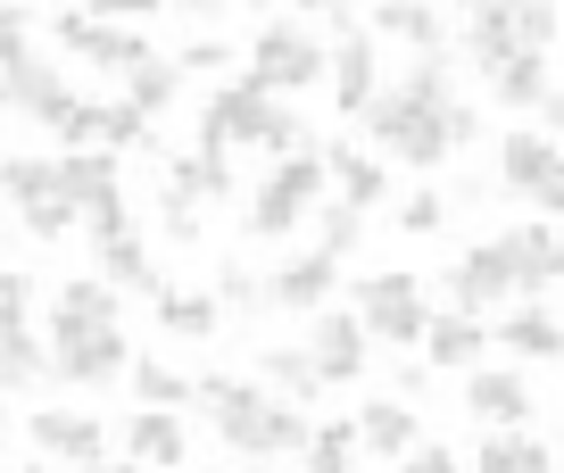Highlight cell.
<instances>
[{
    "label": "cell",
    "mask_w": 564,
    "mask_h": 473,
    "mask_svg": "<svg viewBox=\"0 0 564 473\" xmlns=\"http://www.w3.org/2000/svg\"><path fill=\"white\" fill-rule=\"evenodd\" d=\"M117 308H124V291H117V282H100V275H75V282H58V299H51V333L117 324Z\"/></svg>",
    "instance_id": "27"
},
{
    "label": "cell",
    "mask_w": 564,
    "mask_h": 473,
    "mask_svg": "<svg viewBox=\"0 0 564 473\" xmlns=\"http://www.w3.org/2000/svg\"><path fill=\"white\" fill-rule=\"evenodd\" d=\"M498 200V175H465L457 192H448V208H490Z\"/></svg>",
    "instance_id": "51"
},
{
    "label": "cell",
    "mask_w": 564,
    "mask_h": 473,
    "mask_svg": "<svg viewBox=\"0 0 564 473\" xmlns=\"http://www.w3.org/2000/svg\"><path fill=\"white\" fill-rule=\"evenodd\" d=\"M51 42H58V51H75L84 67L117 75V84H124L133 67H150V58H159L141 25H108V18H91V9H58V18H51Z\"/></svg>",
    "instance_id": "8"
},
{
    "label": "cell",
    "mask_w": 564,
    "mask_h": 473,
    "mask_svg": "<svg viewBox=\"0 0 564 473\" xmlns=\"http://www.w3.org/2000/svg\"><path fill=\"white\" fill-rule=\"evenodd\" d=\"M91 473H150V465H133V456H100Z\"/></svg>",
    "instance_id": "55"
},
{
    "label": "cell",
    "mask_w": 564,
    "mask_h": 473,
    "mask_svg": "<svg viewBox=\"0 0 564 473\" xmlns=\"http://www.w3.org/2000/svg\"><path fill=\"white\" fill-rule=\"evenodd\" d=\"M556 166H564V141H547L540 125H507V133H498V166H490V175H498L507 200H531Z\"/></svg>",
    "instance_id": "14"
},
{
    "label": "cell",
    "mask_w": 564,
    "mask_h": 473,
    "mask_svg": "<svg viewBox=\"0 0 564 473\" xmlns=\"http://www.w3.org/2000/svg\"><path fill=\"white\" fill-rule=\"evenodd\" d=\"M324 150H291V158H274L258 175V192L241 200V225H249V241H291V233H307V216H316V200H324Z\"/></svg>",
    "instance_id": "2"
},
{
    "label": "cell",
    "mask_w": 564,
    "mask_h": 473,
    "mask_svg": "<svg viewBox=\"0 0 564 473\" xmlns=\"http://www.w3.org/2000/svg\"><path fill=\"white\" fill-rule=\"evenodd\" d=\"M307 432H316V416H307V407H291V399H265L258 440H249V465H282V456H300V449H307Z\"/></svg>",
    "instance_id": "31"
},
{
    "label": "cell",
    "mask_w": 564,
    "mask_h": 473,
    "mask_svg": "<svg viewBox=\"0 0 564 473\" xmlns=\"http://www.w3.org/2000/svg\"><path fill=\"white\" fill-rule=\"evenodd\" d=\"M42 341H51V383H67V390H108L133 374L124 324H84V333H42Z\"/></svg>",
    "instance_id": "6"
},
{
    "label": "cell",
    "mask_w": 564,
    "mask_h": 473,
    "mask_svg": "<svg viewBox=\"0 0 564 473\" xmlns=\"http://www.w3.org/2000/svg\"><path fill=\"white\" fill-rule=\"evenodd\" d=\"M547 84H556V75H547V51H514L507 67L490 75V108H507V117H531V108L547 100Z\"/></svg>",
    "instance_id": "30"
},
{
    "label": "cell",
    "mask_w": 564,
    "mask_h": 473,
    "mask_svg": "<svg viewBox=\"0 0 564 473\" xmlns=\"http://www.w3.org/2000/svg\"><path fill=\"white\" fill-rule=\"evenodd\" d=\"M531 208H540V216H547V225H564V166H556V175H547V183H540V192H531Z\"/></svg>",
    "instance_id": "53"
},
{
    "label": "cell",
    "mask_w": 564,
    "mask_h": 473,
    "mask_svg": "<svg viewBox=\"0 0 564 473\" xmlns=\"http://www.w3.org/2000/svg\"><path fill=\"white\" fill-rule=\"evenodd\" d=\"M25 216V233H34V241H67L75 225H84V208H75L67 192H51V200H34V208H18Z\"/></svg>",
    "instance_id": "42"
},
{
    "label": "cell",
    "mask_w": 564,
    "mask_h": 473,
    "mask_svg": "<svg viewBox=\"0 0 564 473\" xmlns=\"http://www.w3.org/2000/svg\"><path fill=\"white\" fill-rule=\"evenodd\" d=\"M216 299H225V315H265V275L249 258H225L216 266V282H208Z\"/></svg>",
    "instance_id": "39"
},
{
    "label": "cell",
    "mask_w": 564,
    "mask_h": 473,
    "mask_svg": "<svg viewBox=\"0 0 564 473\" xmlns=\"http://www.w3.org/2000/svg\"><path fill=\"white\" fill-rule=\"evenodd\" d=\"M481 133H490V117H481L474 100H448V150H474Z\"/></svg>",
    "instance_id": "49"
},
{
    "label": "cell",
    "mask_w": 564,
    "mask_h": 473,
    "mask_svg": "<svg viewBox=\"0 0 564 473\" xmlns=\"http://www.w3.org/2000/svg\"><path fill=\"white\" fill-rule=\"evenodd\" d=\"M25 440H34L42 456H51L58 473H91L108 456V423L100 416H84V407H34V423H25Z\"/></svg>",
    "instance_id": "10"
},
{
    "label": "cell",
    "mask_w": 564,
    "mask_h": 473,
    "mask_svg": "<svg viewBox=\"0 0 564 473\" xmlns=\"http://www.w3.org/2000/svg\"><path fill=\"white\" fill-rule=\"evenodd\" d=\"M357 125H366V141H373L382 158H399V166H415V175H432V166H448V158H457V150H448V108L415 100L406 84H382Z\"/></svg>",
    "instance_id": "1"
},
{
    "label": "cell",
    "mask_w": 564,
    "mask_h": 473,
    "mask_svg": "<svg viewBox=\"0 0 564 473\" xmlns=\"http://www.w3.org/2000/svg\"><path fill=\"white\" fill-rule=\"evenodd\" d=\"M531 125H540L547 141H564V84H547V100L531 108Z\"/></svg>",
    "instance_id": "52"
},
{
    "label": "cell",
    "mask_w": 564,
    "mask_h": 473,
    "mask_svg": "<svg viewBox=\"0 0 564 473\" xmlns=\"http://www.w3.org/2000/svg\"><path fill=\"white\" fill-rule=\"evenodd\" d=\"M307 357H316L324 390H357L373 374V333L357 308H316L307 315Z\"/></svg>",
    "instance_id": "9"
},
{
    "label": "cell",
    "mask_w": 564,
    "mask_h": 473,
    "mask_svg": "<svg viewBox=\"0 0 564 473\" xmlns=\"http://www.w3.org/2000/svg\"><path fill=\"white\" fill-rule=\"evenodd\" d=\"M333 291H340V258L333 249H291V258L265 275V308H282V315H316V308H333Z\"/></svg>",
    "instance_id": "12"
},
{
    "label": "cell",
    "mask_w": 564,
    "mask_h": 473,
    "mask_svg": "<svg viewBox=\"0 0 564 473\" xmlns=\"http://www.w3.org/2000/svg\"><path fill=\"white\" fill-rule=\"evenodd\" d=\"M159 241L199 249V208H183V200H166V192H159Z\"/></svg>",
    "instance_id": "45"
},
{
    "label": "cell",
    "mask_w": 564,
    "mask_h": 473,
    "mask_svg": "<svg viewBox=\"0 0 564 473\" xmlns=\"http://www.w3.org/2000/svg\"><path fill=\"white\" fill-rule=\"evenodd\" d=\"M357 416L349 423H316V432H307V449H300V465L307 473H357Z\"/></svg>",
    "instance_id": "37"
},
{
    "label": "cell",
    "mask_w": 564,
    "mask_h": 473,
    "mask_svg": "<svg viewBox=\"0 0 564 473\" xmlns=\"http://www.w3.org/2000/svg\"><path fill=\"white\" fill-rule=\"evenodd\" d=\"M423 357L441 374H474L490 357V315H465V308H432V333H423Z\"/></svg>",
    "instance_id": "23"
},
{
    "label": "cell",
    "mask_w": 564,
    "mask_h": 473,
    "mask_svg": "<svg viewBox=\"0 0 564 473\" xmlns=\"http://www.w3.org/2000/svg\"><path fill=\"white\" fill-rule=\"evenodd\" d=\"M91 258H100V282H117V291H159V258H150L141 225L91 233Z\"/></svg>",
    "instance_id": "26"
},
{
    "label": "cell",
    "mask_w": 564,
    "mask_h": 473,
    "mask_svg": "<svg viewBox=\"0 0 564 473\" xmlns=\"http://www.w3.org/2000/svg\"><path fill=\"white\" fill-rule=\"evenodd\" d=\"M291 9H300V18H324V9H340V0H291Z\"/></svg>",
    "instance_id": "56"
},
{
    "label": "cell",
    "mask_w": 564,
    "mask_h": 473,
    "mask_svg": "<svg viewBox=\"0 0 564 473\" xmlns=\"http://www.w3.org/2000/svg\"><path fill=\"white\" fill-rule=\"evenodd\" d=\"M324 92H333L340 117H366L373 92H382V42L366 34V25H349V34H333V67H324Z\"/></svg>",
    "instance_id": "11"
},
{
    "label": "cell",
    "mask_w": 564,
    "mask_h": 473,
    "mask_svg": "<svg viewBox=\"0 0 564 473\" xmlns=\"http://www.w3.org/2000/svg\"><path fill=\"white\" fill-rule=\"evenodd\" d=\"M51 92H58V67H51L42 51H25L18 67H0V108H25V117H34Z\"/></svg>",
    "instance_id": "35"
},
{
    "label": "cell",
    "mask_w": 564,
    "mask_h": 473,
    "mask_svg": "<svg viewBox=\"0 0 564 473\" xmlns=\"http://www.w3.org/2000/svg\"><path fill=\"white\" fill-rule=\"evenodd\" d=\"M175 9H183V18H192V25H216V18H225V9H232V0H175Z\"/></svg>",
    "instance_id": "54"
},
{
    "label": "cell",
    "mask_w": 564,
    "mask_h": 473,
    "mask_svg": "<svg viewBox=\"0 0 564 473\" xmlns=\"http://www.w3.org/2000/svg\"><path fill=\"white\" fill-rule=\"evenodd\" d=\"M531 374H514V366H490V357H481L474 374H465V416L481 423V432H523L531 423Z\"/></svg>",
    "instance_id": "13"
},
{
    "label": "cell",
    "mask_w": 564,
    "mask_h": 473,
    "mask_svg": "<svg viewBox=\"0 0 564 473\" xmlns=\"http://www.w3.org/2000/svg\"><path fill=\"white\" fill-rule=\"evenodd\" d=\"M241 473H274V465H241Z\"/></svg>",
    "instance_id": "59"
},
{
    "label": "cell",
    "mask_w": 564,
    "mask_h": 473,
    "mask_svg": "<svg viewBox=\"0 0 564 473\" xmlns=\"http://www.w3.org/2000/svg\"><path fill=\"white\" fill-rule=\"evenodd\" d=\"M124 390H133V407H192L199 374L166 366V357H133V374H124Z\"/></svg>",
    "instance_id": "33"
},
{
    "label": "cell",
    "mask_w": 564,
    "mask_h": 473,
    "mask_svg": "<svg viewBox=\"0 0 564 473\" xmlns=\"http://www.w3.org/2000/svg\"><path fill=\"white\" fill-rule=\"evenodd\" d=\"M258 374H265V390H274V399H291V407H316V390H324L307 341H274V350H258Z\"/></svg>",
    "instance_id": "29"
},
{
    "label": "cell",
    "mask_w": 564,
    "mask_h": 473,
    "mask_svg": "<svg viewBox=\"0 0 564 473\" xmlns=\"http://www.w3.org/2000/svg\"><path fill=\"white\" fill-rule=\"evenodd\" d=\"M349 308L366 315V333L382 341V350H423V333H432V308H423L415 275H366L349 291Z\"/></svg>",
    "instance_id": "7"
},
{
    "label": "cell",
    "mask_w": 564,
    "mask_h": 473,
    "mask_svg": "<svg viewBox=\"0 0 564 473\" xmlns=\"http://www.w3.org/2000/svg\"><path fill=\"white\" fill-rule=\"evenodd\" d=\"M150 315H159V333H175V341H216L225 333V299L183 291V282H159V291H150Z\"/></svg>",
    "instance_id": "24"
},
{
    "label": "cell",
    "mask_w": 564,
    "mask_h": 473,
    "mask_svg": "<svg viewBox=\"0 0 564 473\" xmlns=\"http://www.w3.org/2000/svg\"><path fill=\"white\" fill-rule=\"evenodd\" d=\"M9 473H58V465H51V456H34V465H9Z\"/></svg>",
    "instance_id": "57"
},
{
    "label": "cell",
    "mask_w": 564,
    "mask_h": 473,
    "mask_svg": "<svg viewBox=\"0 0 564 473\" xmlns=\"http://www.w3.org/2000/svg\"><path fill=\"white\" fill-rule=\"evenodd\" d=\"M34 9H25V0H0V67H18L25 51H34Z\"/></svg>",
    "instance_id": "44"
},
{
    "label": "cell",
    "mask_w": 564,
    "mask_h": 473,
    "mask_svg": "<svg viewBox=\"0 0 564 473\" xmlns=\"http://www.w3.org/2000/svg\"><path fill=\"white\" fill-rule=\"evenodd\" d=\"M514 34H523V51H556L564 9H556V0H514Z\"/></svg>",
    "instance_id": "43"
},
{
    "label": "cell",
    "mask_w": 564,
    "mask_h": 473,
    "mask_svg": "<svg viewBox=\"0 0 564 473\" xmlns=\"http://www.w3.org/2000/svg\"><path fill=\"white\" fill-rule=\"evenodd\" d=\"M556 416H564V407H556Z\"/></svg>",
    "instance_id": "61"
},
{
    "label": "cell",
    "mask_w": 564,
    "mask_h": 473,
    "mask_svg": "<svg viewBox=\"0 0 564 473\" xmlns=\"http://www.w3.org/2000/svg\"><path fill=\"white\" fill-rule=\"evenodd\" d=\"M124 456L150 465V473H183V465H192L183 407H133V416H124Z\"/></svg>",
    "instance_id": "17"
},
{
    "label": "cell",
    "mask_w": 564,
    "mask_h": 473,
    "mask_svg": "<svg viewBox=\"0 0 564 473\" xmlns=\"http://www.w3.org/2000/svg\"><path fill=\"white\" fill-rule=\"evenodd\" d=\"M324 175H333V200H349V208H399V192H390L382 175V150L373 141H324Z\"/></svg>",
    "instance_id": "15"
},
{
    "label": "cell",
    "mask_w": 564,
    "mask_h": 473,
    "mask_svg": "<svg viewBox=\"0 0 564 473\" xmlns=\"http://www.w3.org/2000/svg\"><path fill=\"white\" fill-rule=\"evenodd\" d=\"M0 456H9V407H0Z\"/></svg>",
    "instance_id": "58"
},
{
    "label": "cell",
    "mask_w": 564,
    "mask_h": 473,
    "mask_svg": "<svg viewBox=\"0 0 564 473\" xmlns=\"http://www.w3.org/2000/svg\"><path fill=\"white\" fill-rule=\"evenodd\" d=\"M474 473H556V456H547V440H531V423H523V432H490L481 440Z\"/></svg>",
    "instance_id": "32"
},
{
    "label": "cell",
    "mask_w": 564,
    "mask_h": 473,
    "mask_svg": "<svg viewBox=\"0 0 564 473\" xmlns=\"http://www.w3.org/2000/svg\"><path fill=\"white\" fill-rule=\"evenodd\" d=\"M91 18H108V25H141V18H159V9H175V0H84Z\"/></svg>",
    "instance_id": "50"
},
{
    "label": "cell",
    "mask_w": 564,
    "mask_h": 473,
    "mask_svg": "<svg viewBox=\"0 0 564 473\" xmlns=\"http://www.w3.org/2000/svg\"><path fill=\"white\" fill-rule=\"evenodd\" d=\"M432 291L448 299V308H465V315H507L514 299V258H507V233H481V241H465L457 258L432 275Z\"/></svg>",
    "instance_id": "4"
},
{
    "label": "cell",
    "mask_w": 564,
    "mask_h": 473,
    "mask_svg": "<svg viewBox=\"0 0 564 473\" xmlns=\"http://www.w3.org/2000/svg\"><path fill=\"white\" fill-rule=\"evenodd\" d=\"M490 341L514 357V366H556V357H564V324L540 308V299H514V308L490 324Z\"/></svg>",
    "instance_id": "20"
},
{
    "label": "cell",
    "mask_w": 564,
    "mask_h": 473,
    "mask_svg": "<svg viewBox=\"0 0 564 473\" xmlns=\"http://www.w3.org/2000/svg\"><path fill=\"white\" fill-rule=\"evenodd\" d=\"M366 34L373 42H406V51H448V9H432V0H373L366 9Z\"/></svg>",
    "instance_id": "22"
},
{
    "label": "cell",
    "mask_w": 564,
    "mask_h": 473,
    "mask_svg": "<svg viewBox=\"0 0 564 473\" xmlns=\"http://www.w3.org/2000/svg\"><path fill=\"white\" fill-rule=\"evenodd\" d=\"M415 440H423V416H415L406 399H366V407H357V449H366V456L399 465Z\"/></svg>",
    "instance_id": "25"
},
{
    "label": "cell",
    "mask_w": 564,
    "mask_h": 473,
    "mask_svg": "<svg viewBox=\"0 0 564 473\" xmlns=\"http://www.w3.org/2000/svg\"><path fill=\"white\" fill-rule=\"evenodd\" d=\"M58 192H67L84 216L124 208V158L117 150H67V158H58Z\"/></svg>",
    "instance_id": "21"
},
{
    "label": "cell",
    "mask_w": 564,
    "mask_h": 473,
    "mask_svg": "<svg viewBox=\"0 0 564 473\" xmlns=\"http://www.w3.org/2000/svg\"><path fill=\"white\" fill-rule=\"evenodd\" d=\"M457 51H465V67H474V75L507 67V58L523 51V34H514V0H474L465 25H457Z\"/></svg>",
    "instance_id": "18"
},
{
    "label": "cell",
    "mask_w": 564,
    "mask_h": 473,
    "mask_svg": "<svg viewBox=\"0 0 564 473\" xmlns=\"http://www.w3.org/2000/svg\"><path fill=\"white\" fill-rule=\"evenodd\" d=\"M274 92L265 84H249V75H225V84L199 100V117H192V133H199V150H265V133H274Z\"/></svg>",
    "instance_id": "5"
},
{
    "label": "cell",
    "mask_w": 564,
    "mask_h": 473,
    "mask_svg": "<svg viewBox=\"0 0 564 473\" xmlns=\"http://www.w3.org/2000/svg\"><path fill=\"white\" fill-rule=\"evenodd\" d=\"M42 383H51V341L34 324H0V399L42 390Z\"/></svg>",
    "instance_id": "28"
},
{
    "label": "cell",
    "mask_w": 564,
    "mask_h": 473,
    "mask_svg": "<svg viewBox=\"0 0 564 473\" xmlns=\"http://www.w3.org/2000/svg\"><path fill=\"white\" fill-rule=\"evenodd\" d=\"M58 192V158H0V200H18V208H34V200Z\"/></svg>",
    "instance_id": "38"
},
{
    "label": "cell",
    "mask_w": 564,
    "mask_h": 473,
    "mask_svg": "<svg viewBox=\"0 0 564 473\" xmlns=\"http://www.w3.org/2000/svg\"><path fill=\"white\" fill-rule=\"evenodd\" d=\"M448 9H474V0H448Z\"/></svg>",
    "instance_id": "60"
},
{
    "label": "cell",
    "mask_w": 564,
    "mask_h": 473,
    "mask_svg": "<svg viewBox=\"0 0 564 473\" xmlns=\"http://www.w3.org/2000/svg\"><path fill=\"white\" fill-rule=\"evenodd\" d=\"M324 67H333V42H316V25H300V18L258 25V34H249V51H241V75H249V84H265L274 100L316 92Z\"/></svg>",
    "instance_id": "3"
},
{
    "label": "cell",
    "mask_w": 564,
    "mask_h": 473,
    "mask_svg": "<svg viewBox=\"0 0 564 473\" xmlns=\"http://www.w3.org/2000/svg\"><path fill=\"white\" fill-rule=\"evenodd\" d=\"M432 390H441V366H415V357H406V366H390V399L423 407V399H432Z\"/></svg>",
    "instance_id": "46"
},
{
    "label": "cell",
    "mask_w": 564,
    "mask_h": 473,
    "mask_svg": "<svg viewBox=\"0 0 564 473\" xmlns=\"http://www.w3.org/2000/svg\"><path fill=\"white\" fill-rule=\"evenodd\" d=\"M124 100H133L141 117L159 125L166 108L183 100V67H175V58H150V67H133V75H124Z\"/></svg>",
    "instance_id": "34"
},
{
    "label": "cell",
    "mask_w": 564,
    "mask_h": 473,
    "mask_svg": "<svg viewBox=\"0 0 564 473\" xmlns=\"http://www.w3.org/2000/svg\"><path fill=\"white\" fill-rule=\"evenodd\" d=\"M34 315V275H9L0 266V324H25Z\"/></svg>",
    "instance_id": "48"
},
{
    "label": "cell",
    "mask_w": 564,
    "mask_h": 473,
    "mask_svg": "<svg viewBox=\"0 0 564 473\" xmlns=\"http://www.w3.org/2000/svg\"><path fill=\"white\" fill-rule=\"evenodd\" d=\"M307 233H316V249H333V258H357V249H366V208H349V200H316Z\"/></svg>",
    "instance_id": "36"
},
{
    "label": "cell",
    "mask_w": 564,
    "mask_h": 473,
    "mask_svg": "<svg viewBox=\"0 0 564 473\" xmlns=\"http://www.w3.org/2000/svg\"><path fill=\"white\" fill-rule=\"evenodd\" d=\"M159 192L183 200V208H216V200H232V158L225 150H166L159 158Z\"/></svg>",
    "instance_id": "16"
},
{
    "label": "cell",
    "mask_w": 564,
    "mask_h": 473,
    "mask_svg": "<svg viewBox=\"0 0 564 473\" xmlns=\"http://www.w3.org/2000/svg\"><path fill=\"white\" fill-rule=\"evenodd\" d=\"M390 216H399L406 241H432V233H448V192H406Z\"/></svg>",
    "instance_id": "41"
},
{
    "label": "cell",
    "mask_w": 564,
    "mask_h": 473,
    "mask_svg": "<svg viewBox=\"0 0 564 473\" xmlns=\"http://www.w3.org/2000/svg\"><path fill=\"white\" fill-rule=\"evenodd\" d=\"M175 67H183V75H232V67H241V42H225V34L208 25L199 42H183V51H175Z\"/></svg>",
    "instance_id": "40"
},
{
    "label": "cell",
    "mask_w": 564,
    "mask_h": 473,
    "mask_svg": "<svg viewBox=\"0 0 564 473\" xmlns=\"http://www.w3.org/2000/svg\"><path fill=\"white\" fill-rule=\"evenodd\" d=\"M507 258H514V291L523 299H547L564 282V233L547 225V216H531V225L507 233Z\"/></svg>",
    "instance_id": "19"
},
{
    "label": "cell",
    "mask_w": 564,
    "mask_h": 473,
    "mask_svg": "<svg viewBox=\"0 0 564 473\" xmlns=\"http://www.w3.org/2000/svg\"><path fill=\"white\" fill-rule=\"evenodd\" d=\"M399 473H465V465H457V449H448V440H415V449L399 456Z\"/></svg>",
    "instance_id": "47"
}]
</instances>
